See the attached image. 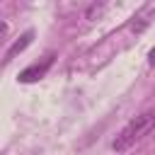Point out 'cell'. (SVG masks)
Instances as JSON below:
<instances>
[{
  "label": "cell",
  "mask_w": 155,
  "mask_h": 155,
  "mask_svg": "<svg viewBox=\"0 0 155 155\" xmlns=\"http://www.w3.org/2000/svg\"><path fill=\"white\" fill-rule=\"evenodd\" d=\"M148 63L155 65V48H150V53H148Z\"/></svg>",
  "instance_id": "277c9868"
},
{
  "label": "cell",
  "mask_w": 155,
  "mask_h": 155,
  "mask_svg": "<svg viewBox=\"0 0 155 155\" xmlns=\"http://www.w3.org/2000/svg\"><path fill=\"white\" fill-rule=\"evenodd\" d=\"M5 34H7V24H5V22H0V39H2Z\"/></svg>",
  "instance_id": "5b68a950"
},
{
  "label": "cell",
  "mask_w": 155,
  "mask_h": 155,
  "mask_svg": "<svg viewBox=\"0 0 155 155\" xmlns=\"http://www.w3.org/2000/svg\"><path fill=\"white\" fill-rule=\"evenodd\" d=\"M53 61H56V53L53 51H48L41 61H36V63H31L29 68H24L22 73H19V82H36V80H41L46 73H48V68L53 65Z\"/></svg>",
  "instance_id": "7a4b0ae2"
},
{
  "label": "cell",
  "mask_w": 155,
  "mask_h": 155,
  "mask_svg": "<svg viewBox=\"0 0 155 155\" xmlns=\"http://www.w3.org/2000/svg\"><path fill=\"white\" fill-rule=\"evenodd\" d=\"M31 39H34V31H31V29H27V31L19 36V41H15V44L7 48V53H5V61H12L17 53H22V51H24V48L31 44Z\"/></svg>",
  "instance_id": "3957f363"
},
{
  "label": "cell",
  "mask_w": 155,
  "mask_h": 155,
  "mask_svg": "<svg viewBox=\"0 0 155 155\" xmlns=\"http://www.w3.org/2000/svg\"><path fill=\"white\" fill-rule=\"evenodd\" d=\"M153 131H155V109H148V111L133 116V119L119 131V136L111 140V150L124 153V150H128L131 145H136L138 140H143L145 136H150Z\"/></svg>",
  "instance_id": "6da1fadb"
}]
</instances>
